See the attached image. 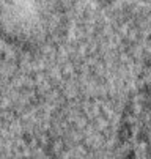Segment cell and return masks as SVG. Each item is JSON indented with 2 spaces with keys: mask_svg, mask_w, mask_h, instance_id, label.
Wrapping results in <instances>:
<instances>
[{
  "mask_svg": "<svg viewBox=\"0 0 151 159\" xmlns=\"http://www.w3.org/2000/svg\"><path fill=\"white\" fill-rule=\"evenodd\" d=\"M148 41H149V44H151V35H149V36H148Z\"/></svg>",
  "mask_w": 151,
  "mask_h": 159,
  "instance_id": "obj_1",
  "label": "cell"
}]
</instances>
